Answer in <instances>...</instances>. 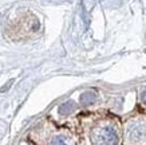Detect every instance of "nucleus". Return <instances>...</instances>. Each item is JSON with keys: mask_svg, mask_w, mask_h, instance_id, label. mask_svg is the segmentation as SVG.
Listing matches in <instances>:
<instances>
[{"mask_svg": "<svg viewBox=\"0 0 146 145\" xmlns=\"http://www.w3.org/2000/svg\"><path fill=\"white\" fill-rule=\"evenodd\" d=\"M98 138H101L99 141L105 142V144H114V142H117V133H115V130L110 126L103 128L101 130V133H99Z\"/></svg>", "mask_w": 146, "mask_h": 145, "instance_id": "1", "label": "nucleus"}, {"mask_svg": "<svg viewBox=\"0 0 146 145\" xmlns=\"http://www.w3.org/2000/svg\"><path fill=\"white\" fill-rule=\"evenodd\" d=\"M145 137H146V129L143 126L131 128V130H130V138L131 140L139 141V140H143Z\"/></svg>", "mask_w": 146, "mask_h": 145, "instance_id": "2", "label": "nucleus"}, {"mask_svg": "<svg viewBox=\"0 0 146 145\" xmlns=\"http://www.w3.org/2000/svg\"><path fill=\"white\" fill-rule=\"evenodd\" d=\"M95 100H97V93L91 92V90L84 92L83 94L80 96V102H82L83 105H91L93 102H95Z\"/></svg>", "mask_w": 146, "mask_h": 145, "instance_id": "3", "label": "nucleus"}, {"mask_svg": "<svg viewBox=\"0 0 146 145\" xmlns=\"http://www.w3.org/2000/svg\"><path fill=\"white\" fill-rule=\"evenodd\" d=\"M75 110V104L72 101H67L64 102V104H62V105L59 106V113L62 116H67L70 114V113H72Z\"/></svg>", "mask_w": 146, "mask_h": 145, "instance_id": "4", "label": "nucleus"}, {"mask_svg": "<svg viewBox=\"0 0 146 145\" xmlns=\"http://www.w3.org/2000/svg\"><path fill=\"white\" fill-rule=\"evenodd\" d=\"M51 142H52V144H64V140H63L62 137H55Z\"/></svg>", "mask_w": 146, "mask_h": 145, "instance_id": "5", "label": "nucleus"}, {"mask_svg": "<svg viewBox=\"0 0 146 145\" xmlns=\"http://www.w3.org/2000/svg\"><path fill=\"white\" fill-rule=\"evenodd\" d=\"M141 100H142V102H143V104L146 105V92H143L141 94Z\"/></svg>", "mask_w": 146, "mask_h": 145, "instance_id": "6", "label": "nucleus"}, {"mask_svg": "<svg viewBox=\"0 0 146 145\" xmlns=\"http://www.w3.org/2000/svg\"><path fill=\"white\" fill-rule=\"evenodd\" d=\"M11 84H12V81H9L8 84H7V86H5V88H3V89H0V92H5V90H7V89H8V88H9V85H11Z\"/></svg>", "mask_w": 146, "mask_h": 145, "instance_id": "7", "label": "nucleus"}]
</instances>
